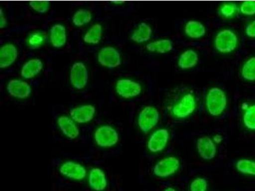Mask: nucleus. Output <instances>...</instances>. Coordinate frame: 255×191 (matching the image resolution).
Segmentation results:
<instances>
[{
	"instance_id": "1",
	"label": "nucleus",
	"mask_w": 255,
	"mask_h": 191,
	"mask_svg": "<svg viewBox=\"0 0 255 191\" xmlns=\"http://www.w3.org/2000/svg\"><path fill=\"white\" fill-rule=\"evenodd\" d=\"M227 106V97L224 92L218 88L211 89L206 97V106L213 116L222 114Z\"/></svg>"
},
{
	"instance_id": "2",
	"label": "nucleus",
	"mask_w": 255,
	"mask_h": 191,
	"mask_svg": "<svg viewBox=\"0 0 255 191\" xmlns=\"http://www.w3.org/2000/svg\"><path fill=\"white\" fill-rule=\"evenodd\" d=\"M180 161L174 156H169L161 159L154 165V174L159 178H167L171 176L179 169Z\"/></svg>"
},
{
	"instance_id": "3",
	"label": "nucleus",
	"mask_w": 255,
	"mask_h": 191,
	"mask_svg": "<svg viewBox=\"0 0 255 191\" xmlns=\"http://www.w3.org/2000/svg\"><path fill=\"white\" fill-rule=\"evenodd\" d=\"M238 44V37L235 33L229 29L220 31L216 36L215 46L216 49L223 53L231 52L236 49Z\"/></svg>"
},
{
	"instance_id": "4",
	"label": "nucleus",
	"mask_w": 255,
	"mask_h": 191,
	"mask_svg": "<svg viewBox=\"0 0 255 191\" xmlns=\"http://www.w3.org/2000/svg\"><path fill=\"white\" fill-rule=\"evenodd\" d=\"M95 140L98 145L102 147L114 146L119 140L118 132L109 126L100 127L95 133Z\"/></svg>"
},
{
	"instance_id": "5",
	"label": "nucleus",
	"mask_w": 255,
	"mask_h": 191,
	"mask_svg": "<svg viewBox=\"0 0 255 191\" xmlns=\"http://www.w3.org/2000/svg\"><path fill=\"white\" fill-rule=\"evenodd\" d=\"M159 118L158 111L153 106H148L143 109L138 118V124L141 131L146 133L158 123Z\"/></svg>"
},
{
	"instance_id": "6",
	"label": "nucleus",
	"mask_w": 255,
	"mask_h": 191,
	"mask_svg": "<svg viewBox=\"0 0 255 191\" xmlns=\"http://www.w3.org/2000/svg\"><path fill=\"white\" fill-rule=\"evenodd\" d=\"M195 107V97L193 95L188 93L183 96L175 104L172 110V114L177 118L187 117L194 111Z\"/></svg>"
},
{
	"instance_id": "7",
	"label": "nucleus",
	"mask_w": 255,
	"mask_h": 191,
	"mask_svg": "<svg viewBox=\"0 0 255 191\" xmlns=\"http://www.w3.org/2000/svg\"><path fill=\"white\" fill-rule=\"evenodd\" d=\"M169 140V133L165 129H160L154 131L150 136L147 142V148L152 153L161 152L167 146Z\"/></svg>"
},
{
	"instance_id": "8",
	"label": "nucleus",
	"mask_w": 255,
	"mask_h": 191,
	"mask_svg": "<svg viewBox=\"0 0 255 191\" xmlns=\"http://www.w3.org/2000/svg\"><path fill=\"white\" fill-rule=\"evenodd\" d=\"M60 173L63 176L75 181H81L86 176V170L83 165L74 161H67L62 164Z\"/></svg>"
},
{
	"instance_id": "9",
	"label": "nucleus",
	"mask_w": 255,
	"mask_h": 191,
	"mask_svg": "<svg viewBox=\"0 0 255 191\" xmlns=\"http://www.w3.org/2000/svg\"><path fill=\"white\" fill-rule=\"evenodd\" d=\"M88 73L83 63L74 64L70 72V82L77 90L85 87L88 83Z\"/></svg>"
},
{
	"instance_id": "10",
	"label": "nucleus",
	"mask_w": 255,
	"mask_h": 191,
	"mask_svg": "<svg viewBox=\"0 0 255 191\" xmlns=\"http://www.w3.org/2000/svg\"><path fill=\"white\" fill-rule=\"evenodd\" d=\"M116 89L118 94L125 98L135 97L140 94L142 90L139 84L128 79L118 81Z\"/></svg>"
},
{
	"instance_id": "11",
	"label": "nucleus",
	"mask_w": 255,
	"mask_h": 191,
	"mask_svg": "<svg viewBox=\"0 0 255 191\" xmlns=\"http://www.w3.org/2000/svg\"><path fill=\"white\" fill-rule=\"evenodd\" d=\"M98 59L102 66L109 68L117 67L122 63L119 52L112 47L103 48L99 52Z\"/></svg>"
},
{
	"instance_id": "12",
	"label": "nucleus",
	"mask_w": 255,
	"mask_h": 191,
	"mask_svg": "<svg viewBox=\"0 0 255 191\" xmlns=\"http://www.w3.org/2000/svg\"><path fill=\"white\" fill-rule=\"evenodd\" d=\"M196 145L198 153L204 160L210 161L215 158L217 147L209 136L199 138Z\"/></svg>"
},
{
	"instance_id": "13",
	"label": "nucleus",
	"mask_w": 255,
	"mask_h": 191,
	"mask_svg": "<svg viewBox=\"0 0 255 191\" xmlns=\"http://www.w3.org/2000/svg\"><path fill=\"white\" fill-rule=\"evenodd\" d=\"M7 90L11 96L20 99L27 98L31 92L29 84L20 80H12L9 82Z\"/></svg>"
},
{
	"instance_id": "14",
	"label": "nucleus",
	"mask_w": 255,
	"mask_h": 191,
	"mask_svg": "<svg viewBox=\"0 0 255 191\" xmlns=\"http://www.w3.org/2000/svg\"><path fill=\"white\" fill-rule=\"evenodd\" d=\"M95 113L94 106L88 104L72 109L70 111V115L78 123H86L93 119Z\"/></svg>"
},
{
	"instance_id": "15",
	"label": "nucleus",
	"mask_w": 255,
	"mask_h": 191,
	"mask_svg": "<svg viewBox=\"0 0 255 191\" xmlns=\"http://www.w3.org/2000/svg\"><path fill=\"white\" fill-rule=\"evenodd\" d=\"M88 181L91 188L96 191H104L108 186L106 175L100 168H95L91 170Z\"/></svg>"
},
{
	"instance_id": "16",
	"label": "nucleus",
	"mask_w": 255,
	"mask_h": 191,
	"mask_svg": "<svg viewBox=\"0 0 255 191\" xmlns=\"http://www.w3.org/2000/svg\"><path fill=\"white\" fill-rule=\"evenodd\" d=\"M17 48L11 44L4 45L0 51V67L5 68L12 65L17 58Z\"/></svg>"
},
{
	"instance_id": "17",
	"label": "nucleus",
	"mask_w": 255,
	"mask_h": 191,
	"mask_svg": "<svg viewBox=\"0 0 255 191\" xmlns=\"http://www.w3.org/2000/svg\"><path fill=\"white\" fill-rule=\"evenodd\" d=\"M58 123L64 135L70 139H75L79 136L78 127L67 116L63 115L59 117Z\"/></svg>"
},
{
	"instance_id": "18",
	"label": "nucleus",
	"mask_w": 255,
	"mask_h": 191,
	"mask_svg": "<svg viewBox=\"0 0 255 191\" xmlns=\"http://www.w3.org/2000/svg\"><path fill=\"white\" fill-rule=\"evenodd\" d=\"M51 40L54 47H63L67 42V34L65 27L60 24H56L52 27Z\"/></svg>"
},
{
	"instance_id": "19",
	"label": "nucleus",
	"mask_w": 255,
	"mask_h": 191,
	"mask_svg": "<svg viewBox=\"0 0 255 191\" xmlns=\"http://www.w3.org/2000/svg\"><path fill=\"white\" fill-rule=\"evenodd\" d=\"M42 68L43 63L40 60L34 59L29 60L22 67L21 76L25 79L33 78L42 70Z\"/></svg>"
},
{
	"instance_id": "20",
	"label": "nucleus",
	"mask_w": 255,
	"mask_h": 191,
	"mask_svg": "<svg viewBox=\"0 0 255 191\" xmlns=\"http://www.w3.org/2000/svg\"><path fill=\"white\" fill-rule=\"evenodd\" d=\"M198 55L197 52L193 50H188L180 56L178 60L179 67L182 69H189L194 67L198 62Z\"/></svg>"
},
{
	"instance_id": "21",
	"label": "nucleus",
	"mask_w": 255,
	"mask_h": 191,
	"mask_svg": "<svg viewBox=\"0 0 255 191\" xmlns=\"http://www.w3.org/2000/svg\"><path fill=\"white\" fill-rule=\"evenodd\" d=\"M151 27L145 22H142L133 31V35L131 36V40L136 43L146 42L151 37Z\"/></svg>"
},
{
	"instance_id": "22",
	"label": "nucleus",
	"mask_w": 255,
	"mask_h": 191,
	"mask_svg": "<svg viewBox=\"0 0 255 191\" xmlns=\"http://www.w3.org/2000/svg\"><path fill=\"white\" fill-rule=\"evenodd\" d=\"M186 35L192 38H199L206 34V28L201 22L191 20L185 27Z\"/></svg>"
},
{
	"instance_id": "23",
	"label": "nucleus",
	"mask_w": 255,
	"mask_h": 191,
	"mask_svg": "<svg viewBox=\"0 0 255 191\" xmlns=\"http://www.w3.org/2000/svg\"><path fill=\"white\" fill-rule=\"evenodd\" d=\"M146 48L149 52L164 54L165 52L172 51L173 46L171 41L163 39L150 43V44L147 45Z\"/></svg>"
},
{
	"instance_id": "24",
	"label": "nucleus",
	"mask_w": 255,
	"mask_h": 191,
	"mask_svg": "<svg viewBox=\"0 0 255 191\" xmlns=\"http://www.w3.org/2000/svg\"><path fill=\"white\" fill-rule=\"evenodd\" d=\"M237 170L241 174L255 176V161L250 159H239L236 164Z\"/></svg>"
},
{
	"instance_id": "25",
	"label": "nucleus",
	"mask_w": 255,
	"mask_h": 191,
	"mask_svg": "<svg viewBox=\"0 0 255 191\" xmlns=\"http://www.w3.org/2000/svg\"><path fill=\"white\" fill-rule=\"evenodd\" d=\"M102 27L99 24H96L86 33L84 37V42L88 44H97L101 40Z\"/></svg>"
},
{
	"instance_id": "26",
	"label": "nucleus",
	"mask_w": 255,
	"mask_h": 191,
	"mask_svg": "<svg viewBox=\"0 0 255 191\" xmlns=\"http://www.w3.org/2000/svg\"><path fill=\"white\" fill-rule=\"evenodd\" d=\"M91 20H92V13L84 9L77 11L73 17V22L77 26H83L90 22Z\"/></svg>"
},
{
	"instance_id": "27",
	"label": "nucleus",
	"mask_w": 255,
	"mask_h": 191,
	"mask_svg": "<svg viewBox=\"0 0 255 191\" xmlns=\"http://www.w3.org/2000/svg\"><path fill=\"white\" fill-rule=\"evenodd\" d=\"M242 74L244 79L247 81H255V57L250 59L244 65Z\"/></svg>"
},
{
	"instance_id": "28",
	"label": "nucleus",
	"mask_w": 255,
	"mask_h": 191,
	"mask_svg": "<svg viewBox=\"0 0 255 191\" xmlns=\"http://www.w3.org/2000/svg\"><path fill=\"white\" fill-rule=\"evenodd\" d=\"M244 124L247 128L255 130V105L250 106L243 117Z\"/></svg>"
},
{
	"instance_id": "29",
	"label": "nucleus",
	"mask_w": 255,
	"mask_h": 191,
	"mask_svg": "<svg viewBox=\"0 0 255 191\" xmlns=\"http://www.w3.org/2000/svg\"><path fill=\"white\" fill-rule=\"evenodd\" d=\"M208 184L204 178L195 179L191 182L190 186V191H207Z\"/></svg>"
},
{
	"instance_id": "30",
	"label": "nucleus",
	"mask_w": 255,
	"mask_h": 191,
	"mask_svg": "<svg viewBox=\"0 0 255 191\" xmlns=\"http://www.w3.org/2000/svg\"><path fill=\"white\" fill-rule=\"evenodd\" d=\"M44 41V36L41 33L32 34L29 38L28 43L32 49H38Z\"/></svg>"
},
{
	"instance_id": "31",
	"label": "nucleus",
	"mask_w": 255,
	"mask_h": 191,
	"mask_svg": "<svg viewBox=\"0 0 255 191\" xmlns=\"http://www.w3.org/2000/svg\"><path fill=\"white\" fill-rule=\"evenodd\" d=\"M29 4L32 8L39 13L47 12L50 5L49 2L45 1H31Z\"/></svg>"
},
{
	"instance_id": "32",
	"label": "nucleus",
	"mask_w": 255,
	"mask_h": 191,
	"mask_svg": "<svg viewBox=\"0 0 255 191\" xmlns=\"http://www.w3.org/2000/svg\"><path fill=\"white\" fill-rule=\"evenodd\" d=\"M241 12L244 14L252 15L255 14V1H245L241 6Z\"/></svg>"
},
{
	"instance_id": "33",
	"label": "nucleus",
	"mask_w": 255,
	"mask_h": 191,
	"mask_svg": "<svg viewBox=\"0 0 255 191\" xmlns=\"http://www.w3.org/2000/svg\"><path fill=\"white\" fill-rule=\"evenodd\" d=\"M237 9L236 4L232 3H227L223 4L221 8V12L225 17H230L235 13Z\"/></svg>"
},
{
	"instance_id": "34",
	"label": "nucleus",
	"mask_w": 255,
	"mask_h": 191,
	"mask_svg": "<svg viewBox=\"0 0 255 191\" xmlns=\"http://www.w3.org/2000/svg\"><path fill=\"white\" fill-rule=\"evenodd\" d=\"M246 32H247V35L250 37H255V20L248 25Z\"/></svg>"
},
{
	"instance_id": "35",
	"label": "nucleus",
	"mask_w": 255,
	"mask_h": 191,
	"mask_svg": "<svg viewBox=\"0 0 255 191\" xmlns=\"http://www.w3.org/2000/svg\"><path fill=\"white\" fill-rule=\"evenodd\" d=\"M6 24V20L4 17L3 10L0 9V28H3Z\"/></svg>"
},
{
	"instance_id": "36",
	"label": "nucleus",
	"mask_w": 255,
	"mask_h": 191,
	"mask_svg": "<svg viewBox=\"0 0 255 191\" xmlns=\"http://www.w3.org/2000/svg\"><path fill=\"white\" fill-rule=\"evenodd\" d=\"M164 191H177L175 190L174 188H171V187H168L167 188H166Z\"/></svg>"
}]
</instances>
